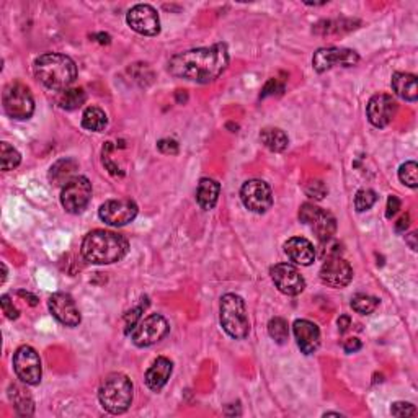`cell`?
I'll list each match as a JSON object with an SVG mask.
<instances>
[{
	"label": "cell",
	"mask_w": 418,
	"mask_h": 418,
	"mask_svg": "<svg viewBox=\"0 0 418 418\" xmlns=\"http://www.w3.org/2000/svg\"><path fill=\"white\" fill-rule=\"evenodd\" d=\"M138 205L133 200H109L98 209V216L108 226L121 227L133 222L138 216Z\"/></svg>",
	"instance_id": "cell-12"
},
{
	"label": "cell",
	"mask_w": 418,
	"mask_h": 418,
	"mask_svg": "<svg viewBox=\"0 0 418 418\" xmlns=\"http://www.w3.org/2000/svg\"><path fill=\"white\" fill-rule=\"evenodd\" d=\"M98 399L108 414L121 415L133 404V383L124 374H109L100 386Z\"/></svg>",
	"instance_id": "cell-4"
},
{
	"label": "cell",
	"mask_w": 418,
	"mask_h": 418,
	"mask_svg": "<svg viewBox=\"0 0 418 418\" xmlns=\"http://www.w3.org/2000/svg\"><path fill=\"white\" fill-rule=\"evenodd\" d=\"M35 76L51 90H67L77 78V66L69 56L46 52L35 61Z\"/></svg>",
	"instance_id": "cell-3"
},
{
	"label": "cell",
	"mask_w": 418,
	"mask_h": 418,
	"mask_svg": "<svg viewBox=\"0 0 418 418\" xmlns=\"http://www.w3.org/2000/svg\"><path fill=\"white\" fill-rule=\"evenodd\" d=\"M77 170V162L72 159H62L59 162H56L54 165L51 167V180H54L57 183H62L66 180V183L71 180V175Z\"/></svg>",
	"instance_id": "cell-27"
},
{
	"label": "cell",
	"mask_w": 418,
	"mask_h": 418,
	"mask_svg": "<svg viewBox=\"0 0 418 418\" xmlns=\"http://www.w3.org/2000/svg\"><path fill=\"white\" fill-rule=\"evenodd\" d=\"M8 397H10V400H12V404H13L15 410H17L18 415H22V417L33 415V412H35L33 397H31L28 394V390L22 388V386L13 384L12 388L8 389Z\"/></svg>",
	"instance_id": "cell-24"
},
{
	"label": "cell",
	"mask_w": 418,
	"mask_h": 418,
	"mask_svg": "<svg viewBox=\"0 0 418 418\" xmlns=\"http://www.w3.org/2000/svg\"><path fill=\"white\" fill-rule=\"evenodd\" d=\"M170 332V326L167 322V318L160 314H150L149 317L139 321L138 326L134 327L133 333H131V340L136 347L139 348H148L153 345L159 343L160 340H164Z\"/></svg>",
	"instance_id": "cell-7"
},
{
	"label": "cell",
	"mask_w": 418,
	"mask_h": 418,
	"mask_svg": "<svg viewBox=\"0 0 418 418\" xmlns=\"http://www.w3.org/2000/svg\"><path fill=\"white\" fill-rule=\"evenodd\" d=\"M399 180L409 188L418 186V165L417 162L410 160L400 165L399 169Z\"/></svg>",
	"instance_id": "cell-32"
},
{
	"label": "cell",
	"mask_w": 418,
	"mask_h": 418,
	"mask_svg": "<svg viewBox=\"0 0 418 418\" xmlns=\"http://www.w3.org/2000/svg\"><path fill=\"white\" fill-rule=\"evenodd\" d=\"M400 209V200L397 196H389L388 200V211H386V216H388L389 219L392 216H395L397 211Z\"/></svg>",
	"instance_id": "cell-39"
},
{
	"label": "cell",
	"mask_w": 418,
	"mask_h": 418,
	"mask_svg": "<svg viewBox=\"0 0 418 418\" xmlns=\"http://www.w3.org/2000/svg\"><path fill=\"white\" fill-rule=\"evenodd\" d=\"M306 195L312 198V200H317L321 201L323 200V196L327 195V186L326 183L321 181V180H312L306 185Z\"/></svg>",
	"instance_id": "cell-34"
},
{
	"label": "cell",
	"mask_w": 418,
	"mask_h": 418,
	"mask_svg": "<svg viewBox=\"0 0 418 418\" xmlns=\"http://www.w3.org/2000/svg\"><path fill=\"white\" fill-rule=\"evenodd\" d=\"M48 307L52 316H54L62 326L77 327L82 321L80 312H78L76 306V301L72 299L69 294H66V292H54V294L49 297Z\"/></svg>",
	"instance_id": "cell-18"
},
{
	"label": "cell",
	"mask_w": 418,
	"mask_h": 418,
	"mask_svg": "<svg viewBox=\"0 0 418 418\" xmlns=\"http://www.w3.org/2000/svg\"><path fill=\"white\" fill-rule=\"evenodd\" d=\"M397 102L388 93H378L371 97L366 107V114H368L369 123L374 128H386L394 119L397 113Z\"/></svg>",
	"instance_id": "cell-17"
},
{
	"label": "cell",
	"mask_w": 418,
	"mask_h": 418,
	"mask_svg": "<svg viewBox=\"0 0 418 418\" xmlns=\"http://www.w3.org/2000/svg\"><path fill=\"white\" fill-rule=\"evenodd\" d=\"M4 109L13 119H30L35 113V100L30 88L20 82L8 83L2 97Z\"/></svg>",
	"instance_id": "cell-6"
},
{
	"label": "cell",
	"mask_w": 418,
	"mask_h": 418,
	"mask_svg": "<svg viewBox=\"0 0 418 418\" xmlns=\"http://www.w3.org/2000/svg\"><path fill=\"white\" fill-rule=\"evenodd\" d=\"M379 301L373 296L368 294H357L352 299V307L353 311H357L358 314H363V316H368V314H373L376 309H378Z\"/></svg>",
	"instance_id": "cell-31"
},
{
	"label": "cell",
	"mask_w": 418,
	"mask_h": 418,
	"mask_svg": "<svg viewBox=\"0 0 418 418\" xmlns=\"http://www.w3.org/2000/svg\"><path fill=\"white\" fill-rule=\"evenodd\" d=\"M219 193H221V186L219 183L213 179H201L200 183H198V190H196V201L203 209H213L216 206V203L219 200Z\"/></svg>",
	"instance_id": "cell-23"
},
{
	"label": "cell",
	"mask_w": 418,
	"mask_h": 418,
	"mask_svg": "<svg viewBox=\"0 0 418 418\" xmlns=\"http://www.w3.org/2000/svg\"><path fill=\"white\" fill-rule=\"evenodd\" d=\"M270 275L278 291L286 296H297L304 291L306 280L302 278L296 266L289 263H278L271 266Z\"/></svg>",
	"instance_id": "cell-15"
},
{
	"label": "cell",
	"mask_w": 418,
	"mask_h": 418,
	"mask_svg": "<svg viewBox=\"0 0 418 418\" xmlns=\"http://www.w3.org/2000/svg\"><path fill=\"white\" fill-rule=\"evenodd\" d=\"M148 306H149V302H148V299H145V301H144V304L138 306V307H136V309L129 311V312L126 314V317H124V318H126V333H129L131 330H134V327L139 323L141 312H143Z\"/></svg>",
	"instance_id": "cell-36"
},
{
	"label": "cell",
	"mask_w": 418,
	"mask_h": 418,
	"mask_svg": "<svg viewBox=\"0 0 418 418\" xmlns=\"http://www.w3.org/2000/svg\"><path fill=\"white\" fill-rule=\"evenodd\" d=\"M157 148H159L160 153H164V154L179 153V144H177V141H174V139H162V141H159V144H157Z\"/></svg>",
	"instance_id": "cell-38"
},
{
	"label": "cell",
	"mask_w": 418,
	"mask_h": 418,
	"mask_svg": "<svg viewBox=\"0 0 418 418\" xmlns=\"http://www.w3.org/2000/svg\"><path fill=\"white\" fill-rule=\"evenodd\" d=\"M108 124V117L102 108L88 107L82 114V128L93 133H102Z\"/></svg>",
	"instance_id": "cell-26"
},
{
	"label": "cell",
	"mask_w": 418,
	"mask_h": 418,
	"mask_svg": "<svg viewBox=\"0 0 418 418\" xmlns=\"http://www.w3.org/2000/svg\"><path fill=\"white\" fill-rule=\"evenodd\" d=\"M358 61H359V56L357 51L330 46V48L317 49V52L312 57V66L314 69H316V72L322 74V72L330 71L337 66H342V67L357 66Z\"/></svg>",
	"instance_id": "cell-11"
},
{
	"label": "cell",
	"mask_w": 418,
	"mask_h": 418,
	"mask_svg": "<svg viewBox=\"0 0 418 418\" xmlns=\"http://www.w3.org/2000/svg\"><path fill=\"white\" fill-rule=\"evenodd\" d=\"M20 162H22V155L13 145H10L8 143L0 144V164H2L4 172L17 169Z\"/></svg>",
	"instance_id": "cell-29"
},
{
	"label": "cell",
	"mask_w": 418,
	"mask_h": 418,
	"mask_svg": "<svg viewBox=\"0 0 418 418\" xmlns=\"http://www.w3.org/2000/svg\"><path fill=\"white\" fill-rule=\"evenodd\" d=\"M0 302H2V309H4V314H5V316H7L8 318H10V321H15V318H18L20 312H18L17 307L13 306V302L10 301V296L4 294V296H2V299H0Z\"/></svg>",
	"instance_id": "cell-37"
},
{
	"label": "cell",
	"mask_w": 418,
	"mask_h": 418,
	"mask_svg": "<svg viewBox=\"0 0 418 418\" xmlns=\"http://www.w3.org/2000/svg\"><path fill=\"white\" fill-rule=\"evenodd\" d=\"M240 200L249 211L263 214L273 206V193L266 181L249 180L240 188Z\"/></svg>",
	"instance_id": "cell-10"
},
{
	"label": "cell",
	"mask_w": 418,
	"mask_h": 418,
	"mask_svg": "<svg viewBox=\"0 0 418 418\" xmlns=\"http://www.w3.org/2000/svg\"><path fill=\"white\" fill-rule=\"evenodd\" d=\"M85 92L82 88H67V90L61 93L57 103L64 109H76L85 103Z\"/></svg>",
	"instance_id": "cell-28"
},
{
	"label": "cell",
	"mask_w": 418,
	"mask_h": 418,
	"mask_svg": "<svg viewBox=\"0 0 418 418\" xmlns=\"http://www.w3.org/2000/svg\"><path fill=\"white\" fill-rule=\"evenodd\" d=\"M318 276H321L323 285L330 287H345L353 278V268L340 255H332L323 261Z\"/></svg>",
	"instance_id": "cell-16"
},
{
	"label": "cell",
	"mask_w": 418,
	"mask_h": 418,
	"mask_svg": "<svg viewBox=\"0 0 418 418\" xmlns=\"http://www.w3.org/2000/svg\"><path fill=\"white\" fill-rule=\"evenodd\" d=\"M13 369L17 378L26 386H38L43 376L40 354L35 348L23 345L13 354Z\"/></svg>",
	"instance_id": "cell-9"
},
{
	"label": "cell",
	"mask_w": 418,
	"mask_h": 418,
	"mask_svg": "<svg viewBox=\"0 0 418 418\" xmlns=\"http://www.w3.org/2000/svg\"><path fill=\"white\" fill-rule=\"evenodd\" d=\"M415 239H417V234H410L409 235V244H410V249L412 250H417V244H415Z\"/></svg>",
	"instance_id": "cell-43"
},
{
	"label": "cell",
	"mask_w": 418,
	"mask_h": 418,
	"mask_svg": "<svg viewBox=\"0 0 418 418\" xmlns=\"http://www.w3.org/2000/svg\"><path fill=\"white\" fill-rule=\"evenodd\" d=\"M229 66V49L224 43L209 48H196L175 54L169 61V72L174 77L196 83H209L222 76Z\"/></svg>",
	"instance_id": "cell-1"
},
{
	"label": "cell",
	"mask_w": 418,
	"mask_h": 418,
	"mask_svg": "<svg viewBox=\"0 0 418 418\" xmlns=\"http://www.w3.org/2000/svg\"><path fill=\"white\" fill-rule=\"evenodd\" d=\"M80 252L88 263L112 265L126 257L129 242L121 234L97 229L83 237Z\"/></svg>",
	"instance_id": "cell-2"
},
{
	"label": "cell",
	"mask_w": 418,
	"mask_h": 418,
	"mask_svg": "<svg viewBox=\"0 0 418 418\" xmlns=\"http://www.w3.org/2000/svg\"><path fill=\"white\" fill-rule=\"evenodd\" d=\"M268 333L278 345H285L286 340L289 338V327L287 322L281 317H275L268 322Z\"/></svg>",
	"instance_id": "cell-30"
},
{
	"label": "cell",
	"mask_w": 418,
	"mask_h": 418,
	"mask_svg": "<svg viewBox=\"0 0 418 418\" xmlns=\"http://www.w3.org/2000/svg\"><path fill=\"white\" fill-rule=\"evenodd\" d=\"M299 219L307 226H311L321 240H330L332 235L335 234V217L327 211H323V209L311 205V203H306V205L301 206Z\"/></svg>",
	"instance_id": "cell-14"
},
{
	"label": "cell",
	"mask_w": 418,
	"mask_h": 418,
	"mask_svg": "<svg viewBox=\"0 0 418 418\" xmlns=\"http://www.w3.org/2000/svg\"><path fill=\"white\" fill-rule=\"evenodd\" d=\"M376 201H378V195L373 190H369V188H363L354 196V208H357L358 213H364L373 208Z\"/></svg>",
	"instance_id": "cell-33"
},
{
	"label": "cell",
	"mask_w": 418,
	"mask_h": 418,
	"mask_svg": "<svg viewBox=\"0 0 418 418\" xmlns=\"http://www.w3.org/2000/svg\"><path fill=\"white\" fill-rule=\"evenodd\" d=\"M392 88L400 98L405 102H417L418 100V87L417 77L407 72H395L392 76Z\"/></svg>",
	"instance_id": "cell-22"
},
{
	"label": "cell",
	"mask_w": 418,
	"mask_h": 418,
	"mask_svg": "<svg viewBox=\"0 0 418 418\" xmlns=\"http://www.w3.org/2000/svg\"><path fill=\"white\" fill-rule=\"evenodd\" d=\"M409 224H410V216L409 214H405V216H402L399 221H397V224H395V231L397 232H404L407 227H409Z\"/></svg>",
	"instance_id": "cell-41"
},
{
	"label": "cell",
	"mask_w": 418,
	"mask_h": 418,
	"mask_svg": "<svg viewBox=\"0 0 418 418\" xmlns=\"http://www.w3.org/2000/svg\"><path fill=\"white\" fill-rule=\"evenodd\" d=\"M261 143L265 144L266 149H270L271 153H283L289 144L287 134L280 128H265L260 133Z\"/></svg>",
	"instance_id": "cell-25"
},
{
	"label": "cell",
	"mask_w": 418,
	"mask_h": 418,
	"mask_svg": "<svg viewBox=\"0 0 418 418\" xmlns=\"http://www.w3.org/2000/svg\"><path fill=\"white\" fill-rule=\"evenodd\" d=\"M292 332H294L296 343L302 353L312 354L314 352H317L318 345H321V330H318L316 323L301 318V321L294 322Z\"/></svg>",
	"instance_id": "cell-19"
},
{
	"label": "cell",
	"mask_w": 418,
	"mask_h": 418,
	"mask_svg": "<svg viewBox=\"0 0 418 418\" xmlns=\"http://www.w3.org/2000/svg\"><path fill=\"white\" fill-rule=\"evenodd\" d=\"M390 414L399 418H407V417H417V409L414 404H409V402H395L390 407Z\"/></svg>",
	"instance_id": "cell-35"
},
{
	"label": "cell",
	"mask_w": 418,
	"mask_h": 418,
	"mask_svg": "<svg viewBox=\"0 0 418 418\" xmlns=\"http://www.w3.org/2000/svg\"><path fill=\"white\" fill-rule=\"evenodd\" d=\"M350 326H352V318H350L348 316H342L338 318V330H340V333L347 332Z\"/></svg>",
	"instance_id": "cell-42"
},
{
	"label": "cell",
	"mask_w": 418,
	"mask_h": 418,
	"mask_svg": "<svg viewBox=\"0 0 418 418\" xmlns=\"http://www.w3.org/2000/svg\"><path fill=\"white\" fill-rule=\"evenodd\" d=\"M219 321L221 327L229 337L235 340H244L250 332V322L247 316V307L240 296L224 294L221 297V307H219Z\"/></svg>",
	"instance_id": "cell-5"
},
{
	"label": "cell",
	"mask_w": 418,
	"mask_h": 418,
	"mask_svg": "<svg viewBox=\"0 0 418 418\" xmlns=\"http://www.w3.org/2000/svg\"><path fill=\"white\" fill-rule=\"evenodd\" d=\"M92 200V183L87 177H72L61 191V205L71 214H78Z\"/></svg>",
	"instance_id": "cell-8"
},
{
	"label": "cell",
	"mask_w": 418,
	"mask_h": 418,
	"mask_svg": "<svg viewBox=\"0 0 418 418\" xmlns=\"http://www.w3.org/2000/svg\"><path fill=\"white\" fill-rule=\"evenodd\" d=\"M126 22L136 33L144 36H155L160 33V18L157 10L149 4H138L129 10Z\"/></svg>",
	"instance_id": "cell-13"
},
{
	"label": "cell",
	"mask_w": 418,
	"mask_h": 418,
	"mask_svg": "<svg viewBox=\"0 0 418 418\" xmlns=\"http://www.w3.org/2000/svg\"><path fill=\"white\" fill-rule=\"evenodd\" d=\"M285 253L287 258L301 266H309L316 260V249L311 240L304 237H292L285 244Z\"/></svg>",
	"instance_id": "cell-20"
},
{
	"label": "cell",
	"mask_w": 418,
	"mask_h": 418,
	"mask_svg": "<svg viewBox=\"0 0 418 418\" xmlns=\"http://www.w3.org/2000/svg\"><path fill=\"white\" fill-rule=\"evenodd\" d=\"M343 350L347 353H357L358 350H362V342H359L358 338H348V340H345V343H343Z\"/></svg>",
	"instance_id": "cell-40"
},
{
	"label": "cell",
	"mask_w": 418,
	"mask_h": 418,
	"mask_svg": "<svg viewBox=\"0 0 418 418\" xmlns=\"http://www.w3.org/2000/svg\"><path fill=\"white\" fill-rule=\"evenodd\" d=\"M172 371H174V364H172L169 358H157L153 366L148 369V373H145V386L154 392L162 390L164 386L169 383Z\"/></svg>",
	"instance_id": "cell-21"
}]
</instances>
